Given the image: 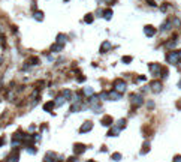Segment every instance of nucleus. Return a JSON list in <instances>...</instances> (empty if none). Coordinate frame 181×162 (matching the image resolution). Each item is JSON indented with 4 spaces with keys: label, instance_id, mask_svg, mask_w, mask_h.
Listing matches in <instances>:
<instances>
[{
    "label": "nucleus",
    "instance_id": "nucleus-1",
    "mask_svg": "<svg viewBox=\"0 0 181 162\" xmlns=\"http://www.w3.org/2000/svg\"><path fill=\"white\" fill-rule=\"evenodd\" d=\"M166 60H168L171 65H177L181 60L180 53H178V51H171V53H168V54H166Z\"/></svg>",
    "mask_w": 181,
    "mask_h": 162
},
{
    "label": "nucleus",
    "instance_id": "nucleus-2",
    "mask_svg": "<svg viewBox=\"0 0 181 162\" xmlns=\"http://www.w3.org/2000/svg\"><path fill=\"white\" fill-rule=\"evenodd\" d=\"M126 83L123 80H115L114 81V90H117V92H120V93H123V92H126Z\"/></svg>",
    "mask_w": 181,
    "mask_h": 162
},
{
    "label": "nucleus",
    "instance_id": "nucleus-3",
    "mask_svg": "<svg viewBox=\"0 0 181 162\" xmlns=\"http://www.w3.org/2000/svg\"><path fill=\"white\" fill-rule=\"evenodd\" d=\"M130 102L133 107H141L142 102H144V99H142L141 95H130Z\"/></svg>",
    "mask_w": 181,
    "mask_h": 162
},
{
    "label": "nucleus",
    "instance_id": "nucleus-4",
    "mask_svg": "<svg viewBox=\"0 0 181 162\" xmlns=\"http://www.w3.org/2000/svg\"><path fill=\"white\" fill-rule=\"evenodd\" d=\"M150 71H151L153 77H159L160 72H162V68H160V65H157V63H151V65H150Z\"/></svg>",
    "mask_w": 181,
    "mask_h": 162
},
{
    "label": "nucleus",
    "instance_id": "nucleus-5",
    "mask_svg": "<svg viewBox=\"0 0 181 162\" xmlns=\"http://www.w3.org/2000/svg\"><path fill=\"white\" fill-rule=\"evenodd\" d=\"M91 128H93V123H91V122H85V123H84V125L81 126L79 132H81V134H85V132L91 131Z\"/></svg>",
    "mask_w": 181,
    "mask_h": 162
},
{
    "label": "nucleus",
    "instance_id": "nucleus-6",
    "mask_svg": "<svg viewBox=\"0 0 181 162\" xmlns=\"http://www.w3.org/2000/svg\"><path fill=\"white\" fill-rule=\"evenodd\" d=\"M73 152H75V155H81V153L85 152V146L78 143V144H75V146H73Z\"/></svg>",
    "mask_w": 181,
    "mask_h": 162
},
{
    "label": "nucleus",
    "instance_id": "nucleus-7",
    "mask_svg": "<svg viewBox=\"0 0 181 162\" xmlns=\"http://www.w3.org/2000/svg\"><path fill=\"white\" fill-rule=\"evenodd\" d=\"M150 87H151V90H153V92H156V93H157V92H160V90H162V83H159V81H153Z\"/></svg>",
    "mask_w": 181,
    "mask_h": 162
},
{
    "label": "nucleus",
    "instance_id": "nucleus-8",
    "mask_svg": "<svg viewBox=\"0 0 181 162\" xmlns=\"http://www.w3.org/2000/svg\"><path fill=\"white\" fill-rule=\"evenodd\" d=\"M144 33L147 35L148 38H151V36H154V33H156V29H154L153 26H145V29H144Z\"/></svg>",
    "mask_w": 181,
    "mask_h": 162
},
{
    "label": "nucleus",
    "instance_id": "nucleus-9",
    "mask_svg": "<svg viewBox=\"0 0 181 162\" xmlns=\"http://www.w3.org/2000/svg\"><path fill=\"white\" fill-rule=\"evenodd\" d=\"M44 162H55V153L48 152V153L45 155V158H44Z\"/></svg>",
    "mask_w": 181,
    "mask_h": 162
},
{
    "label": "nucleus",
    "instance_id": "nucleus-10",
    "mask_svg": "<svg viewBox=\"0 0 181 162\" xmlns=\"http://www.w3.org/2000/svg\"><path fill=\"white\" fill-rule=\"evenodd\" d=\"M120 129H121V128H120L118 125H115V126H112V129L108 132V135H109V137H117V135L120 134Z\"/></svg>",
    "mask_w": 181,
    "mask_h": 162
},
{
    "label": "nucleus",
    "instance_id": "nucleus-11",
    "mask_svg": "<svg viewBox=\"0 0 181 162\" xmlns=\"http://www.w3.org/2000/svg\"><path fill=\"white\" fill-rule=\"evenodd\" d=\"M102 125H103V126H111V125H112V117H111V116H105V117L102 119Z\"/></svg>",
    "mask_w": 181,
    "mask_h": 162
},
{
    "label": "nucleus",
    "instance_id": "nucleus-12",
    "mask_svg": "<svg viewBox=\"0 0 181 162\" xmlns=\"http://www.w3.org/2000/svg\"><path fill=\"white\" fill-rule=\"evenodd\" d=\"M120 98H121V93H120V92H117V90L109 92V99H112V101H118Z\"/></svg>",
    "mask_w": 181,
    "mask_h": 162
},
{
    "label": "nucleus",
    "instance_id": "nucleus-13",
    "mask_svg": "<svg viewBox=\"0 0 181 162\" xmlns=\"http://www.w3.org/2000/svg\"><path fill=\"white\" fill-rule=\"evenodd\" d=\"M65 101H66V98L63 96V95L57 96V98H55V101H54V102H55V107H62V105L65 104Z\"/></svg>",
    "mask_w": 181,
    "mask_h": 162
},
{
    "label": "nucleus",
    "instance_id": "nucleus-14",
    "mask_svg": "<svg viewBox=\"0 0 181 162\" xmlns=\"http://www.w3.org/2000/svg\"><path fill=\"white\" fill-rule=\"evenodd\" d=\"M55 107V102H52V101H49L47 102L45 105H44V111H52V108Z\"/></svg>",
    "mask_w": 181,
    "mask_h": 162
},
{
    "label": "nucleus",
    "instance_id": "nucleus-15",
    "mask_svg": "<svg viewBox=\"0 0 181 162\" xmlns=\"http://www.w3.org/2000/svg\"><path fill=\"white\" fill-rule=\"evenodd\" d=\"M62 50H63V45H62V44H58V42H57V44H54V45H51V51H52V53H60Z\"/></svg>",
    "mask_w": 181,
    "mask_h": 162
},
{
    "label": "nucleus",
    "instance_id": "nucleus-16",
    "mask_svg": "<svg viewBox=\"0 0 181 162\" xmlns=\"http://www.w3.org/2000/svg\"><path fill=\"white\" fill-rule=\"evenodd\" d=\"M109 48H111V42L105 41V42L102 44V47H100V53H106V51H108Z\"/></svg>",
    "mask_w": 181,
    "mask_h": 162
},
{
    "label": "nucleus",
    "instance_id": "nucleus-17",
    "mask_svg": "<svg viewBox=\"0 0 181 162\" xmlns=\"http://www.w3.org/2000/svg\"><path fill=\"white\" fill-rule=\"evenodd\" d=\"M18 159H19L18 153H12V155H9V158H8L6 162H18Z\"/></svg>",
    "mask_w": 181,
    "mask_h": 162
},
{
    "label": "nucleus",
    "instance_id": "nucleus-18",
    "mask_svg": "<svg viewBox=\"0 0 181 162\" xmlns=\"http://www.w3.org/2000/svg\"><path fill=\"white\" fill-rule=\"evenodd\" d=\"M171 27H172V23H171V21H166V23L162 24V29H160V30H162V32H165V30H171Z\"/></svg>",
    "mask_w": 181,
    "mask_h": 162
},
{
    "label": "nucleus",
    "instance_id": "nucleus-19",
    "mask_svg": "<svg viewBox=\"0 0 181 162\" xmlns=\"http://www.w3.org/2000/svg\"><path fill=\"white\" fill-rule=\"evenodd\" d=\"M66 41H67V39H66L65 35H62V33H60V35L57 36V42H58V44H62V45H63V44H66Z\"/></svg>",
    "mask_w": 181,
    "mask_h": 162
},
{
    "label": "nucleus",
    "instance_id": "nucleus-20",
    "mask_svg": "<svg viewBox=\"0 0 181 162\" xmlns=\"http://www.w3.org/2000/svg\"><path fill=\"white\" fill-rule=\"evenodd\" d=\"M111 17H112V11H111V9L103 11V18H105V20H111Z\"/></svg>",
    "mask_w": 181,
    "mask_h": 162
},
{
    "label": "nucleus",
    "instance_id": "nucleus-21",
    "mask_svg": "<svg viewBox=\"0 0 181 162\" xmlns=\"http://www.w3.org/2000/svg\"><path fill=\"white\" fill-rule=\"evenodd\" d=\"M62 95L66 98V101H70V99H72V92H70V90H63Z\"/></svg>",
    "mask_w": 181,
    "mask_h": 162
},
{
    "label": "nucleus",
    "instance_id": "nucleus-22",
    "mask_svg": "<svg viewBox=\"0 0 181 162\" xmlns=\"http://www.w3.org/2000/svg\"><path fill=\"white\" fill-rule=\"evenodd\" d=\"M175 44H177V39H175V38H172V41L166 42V48H172V47H175Z\"/></svg>",
    "mask_w": 181,
    "mask_h": 162
},
{
    "label": "nucleus",
    "instance_id": "nucleus-23",
    "mask_svg": "<svg viewBox=\"0 0 181 162\" xmlns=\"http://www.w3.org/2000/svg\"><path fill=\"white\" fill-rule=\"evenodd\" d=\"M82 93H84V95H87V96H93V89H91V87H85Z\"/></svg>",
    "mask_w": 181,
    "mask_h": 162
},
{
    "label": "nucleus",
    "instance_id": "nucleus-24",
    "mask_svg": "<svg viewBox=\"0 0 181 162\" xmlns=\"http://www.w3.org/2000/svg\"><path fill=\"white\" fill-rule=\"evenodd\" d=\"M34 20H37V21H42L44 20V14L39 11V12H34Z\"/></svg>",
    "mask_w": 181,
    "mask_h": 162
},
{
    "label": "nucleus",
    "instance_id": "nucleus-25",
    "mask_svg": "<svg viewBox=\"0 0 181 162\" xmlns=\"http://www.w3.org/2000/svg\"><path fill=\"white\" fill-rule=\"evenodd\" d=\"M84 21H85V23H88V24H90V23H93V15H91V14H87L85 18H84Z\"/></svg>",
    "mask_w": 181,
    "mask_h": 162
},
{
    "label": "nucleus",
    "instance_id": "nucleus-26",
    "mask_svg": "<svg viewBox=\"0 0 181 162\" xmlns=\"http://www.w3.org/2000/svg\"><path fill=\"white\" fill-rule=\"evenodd\" d=\"M26 150H27V153H30V155H34V153H36V149H34L33 146L26 147Z\"/></svg>",
    "mask_w": 181,
    "mask_h": 162
},
{
    "label": "nucleus",
    "instance_id": "nucleus-27",
    "mask_svg": "<svg viewBox=\"0 0 181 162\" xmlns=\"http://www.w3.org/2000/svg\"><path fill=\"white\" fill-rule=\"evenodd\" d=\"M121 62H123V63H130V62H132V57L126 56V57H123V59H121Z\"/></svg>",
    "mask_w": 181,
    "mask_h": 162
},
{
    "label": "nucleus",
    "instance_id": "nucleus-28",
    "mask_svg": "<svg viewBox=\"0 0 181 162\" xmlns=\"http://www.w3.org/2000/svg\"><path fill=\"white\" fill-rule=\"evenodd\" d=\"M148 150H150V144H148V143H145V144H144V150H142V152H141V153H142V155H144V153H147Z\"/></svg>",
    "mask_w": 181,
    "mask_h": 162
},
{
    "label": "nucleus",
    "instance_id": "nucleus-29",
    "mask_svg": "<svg viewBox=\"0 0 181 162\" xmlns=\"http://www.w3.org/2000/svg\"><path fill=\"white\" fill-rule=\"evenodd\" d=\"M112 159H114V161H120V159H121V155H120V153H114V155H112Z\"/></svg>",
    "mask_w": 181,
    "mask_h": 162
},
{
    "label": "nucleus",
    "instance_id": "nucleus-30",
    "mask_svg": "<svg viewBox=\"0 0 181 162\" xmlns=\"http://www.w3.org/2000/svg\"><path fill=\"white\" fill-rule=\"evenodd\" d=\"M118 126H120V128H124V126H126V120H124V119L118 120Z\"/></svg>",
    "mask_w": 181,
    "mask_h": 162
},
{
    "label": "nucleus",
    "instance_id": "nucleus-31",
    "mask_svg": "<svg viewBox=\"0 0 181 162\" xmlns=\"http://www.w3.org/2000/svg\"><path fill=\"white\" fill-rule=\"evenodd\" d=\"M67 162H78V159H76L75 156H72V158H69V159H67Z\"/></svg>",
    "mask_w": 181,
    "mask_h": 162
},
{
    "label": "nucleus",
    "instance_id": "nucleus-32",
    "mask_svg": "<svg viewBox=\"0 0 181 162\" xmlns=\"http://www.w3.org/2000/svg\"><path fill=\"white\" fill-rule=\"evenodd\" d=\"M174 162H181V156H175V158H174Z\"/></svg>",
    "mask_w": 181,
    "mask_h": 162
},
{
    "label": "nucleus",
    "instance_id": "nucleus-33",
    "mask_svg": "<svg viewBox=\"0 0 181 162\" xmlns=\"http://www.w3.org/2000/svg\"><path fill=\"white\" fill-rule=\"evenodd\" d=\"M5 143H6V140H5V138H0V146H3Z\"/></svg>",
    "mask_w": 181,
    "mask_h": 162
},
{
    "label": "nucleus",
    "instance_id": "nucleus-34",
    "mask_svg": "<svg viewBox=\"0 0 181 162\" xmlns=\"http://www.w3.org/2000/svg\"><path fill=\"white\" fill-rule=\"evenodd\" d=\"M178 108H181V101L178 102Z\"/></svg>",
    "mask_w": 181,
    "mask_h": 162
},
{
    "label": "nucleus",
    "instance_id": "nucleus-35",
    "mask_svg": "<svg viewBox=\"0 0 181 162\" xmlns=\"http://www.w3.org/2000/svg\"><path fill=\"white\" fill-rule=\"evenodd\" d=\"M178 87H180V89H181V81H180V83H178Z\"/></svg>",
    "mask_w": 181,
    "mask_h": 162
},
{
    "label": "nucleus",
    "instance_id": "nucleus-36",
    "mask_svg": "<svg viewBox=\"0 0 181 162\" xmlns=\"http://www.w3.org/2000/svg\"><path fill=\"white\" fill-rule=\"evenodd\" d=\"M57 162H62V159H57Z\"/></svg>",
    "mask_w": 181,
    "mask_h": 162
},
{
    "label": "nucleus",
    "instance_id": "nucleus-37",
    "mask_svg": "<svg viewBox=\"0 0 181 162\" xmlns=\"http://www.w3.org/2000/svg\"><path fill=\"white\" fill-rule=\"evenodd\" d=\"M178 53H180V59H181V51H178Z\"/></svg>",
    "mask_w": 181,
    "mask_h": 162
},
{
    "label": "nucleus",
    "instance_id": "nucleus-38",
    "mask_svg": "<svg viewBox=\"0 0 181 162\" xmlns=\"http://www.w3.org/2000/svg\"><path fill=\"white\" fill-rule=\"evenodd\" d=\"M106 2H111V0H106Z\"/></svg>",
    "mask_w": 181,
    "mask_h": 162
},
{
    "label": "nucleus",
    "instance_id": "nucleus-39",
    "mask_svg": "<svg viewBox=\"0 0 181 162\" xmlns=\"http://www.w3.org/2000/svg\"><path fill=\"white\" fill-rule=\"evenodd\" d=\"M65 2H67V0H65Z\"/></svg>",
    "mask_w": 181,
    "mask_h": 162
}]
</instances>
